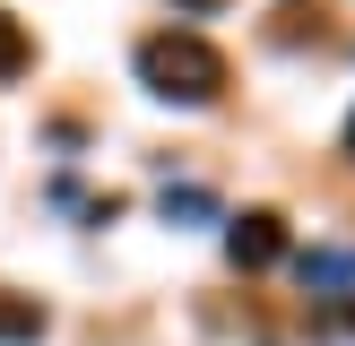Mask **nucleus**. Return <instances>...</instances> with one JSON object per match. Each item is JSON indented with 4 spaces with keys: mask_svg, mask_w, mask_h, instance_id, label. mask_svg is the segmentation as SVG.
Wrapping results in <instances>:
<instances>
[{
    "mask_svg": "<svg viewBox=\"0 0 355 346\" xmlns=\"http://www.w3.org/2000/svg\"><path fill=\"white\" fill-rule=\"evenodd\" d=\"M165 217H208V190H165Z\"/></svg>",
    "mask_w": 355,
    "mask_h": 346,
    "instance_id": "obj_5",
    "label": "nucleus"
},
{
    "mask_svg": "<svg viewBox=\"0 0 355 346\" xmlns=\"http://www.w3.org/2000/svg\"><path fill=\"white\" fill-rule=\"evenodd\" d=\"M26 52H35V44H26V26L0 9V78H17V69H26Z\"/></svg>",
    "mask_w": 355,
    "mask_h": 346,
    "instance_id": "obj_4",
    "label": "nucleus"
},
{
    "mask_svg": "<svg viewBox=\"0 0 355 346\" xmlns=\"http://www.w3.org/2000/svg\"><path fill=\"white\" fill-rule=\"evenodd\" d=\"M44 338V303H17V294H0V346H35Z\"/></svg>",
    "mask_w": 355,
    "mask_h": 346,
    "instance_id": "obj_3",
    "label": "nucleus"
},
{
    "mask_svg": "<svg viewBox=\"0 0 355 346\" xmlns=\"http://www.w3.org/2000/svg\"><path fill=\"white\" fill-rule=\"evenodd\" d=\"M139 86L165 95V104H217L225 95V52L191 26H165V35L139 44Z\"/></svg>",
    "mask_w": 355,
    "mask_h": 346,
    "instance_id": "obj_1",
    "label": "nucleus"
},
{
    "mask_svg": "<svg viewBox=\"0 0 355 346\" xmlns=\"http://www.w3.org/2000/svg\"><path fill=\"white\" fill-rule=\"evenodd\" d=\"M347 147H355V121H347Z\"/></svg>",
    "mask_w": 355,
    "mask_h": 346,
    "instance_id": "obj_7",
    "label": "nucleus"
},
{
    "mask_svg": "<svg viewBox=\"0 0 355 346\" xmlns=\"http://www.w3.org/2000/svg\"><path fill=\"white\" fill-rule=\"evenodd\" d=\"M182 9H191V17H217V9H225V0H182Z\"/></svg>",
    "mask_w": 355,
    "mask_h": 346,
    "instance_id": "obj_6",
    "label": "nucleus"
},
{
    "mask_svg": "<svg viewBox=\"0 0 355 346\" xmlns=\"http://www.w3.org/2000/svg\"><path fill=\"white\" fill-rule=\"evenodd\" d=\"M225 251H234V268H269V260L286 251V217H277V208H243V217L225 225Z\"/></svg>",
    "mask_w": 355,
    "mask_h": 346,
    "instance_id": "obj_2",
    "label": "nucleus"
}]
</instances>
